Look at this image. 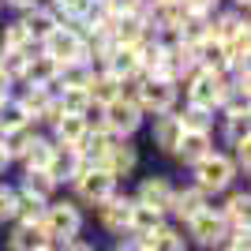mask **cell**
Wrapping results in <instances>:
<instances>
[{"mask_svg": "<svg viewBox=\"0 0 251 251\" xmlns=\"http://www.w3.org/2000/svg\"><path fill=\"white\" fill-rule=\"evenodd\" d=\"M49 232L42 221H8L0 229V251H42Z\"/></svg>", "mask_w": 251, "mask_h": 251, "instance_id": "cell-13", "label": "cell"}, {"mask_svg": "<svg viewBox=\"0 0 251 251\" xmlns=\"http://www.w3.org/2000/svg\"><path fill=\"white\" fill-rule=\"evenodd\" d=\"M11 94H15V83H11L8 75L0 72V101H4V98H11Z\"/></svg>", "mask_w": 251, "mask_h": 251, "instance_id": "cell-43", "label": "cell"}, {"mask_svg": "<svg viewBox=\"0 0 251 251\" xmlns=\"http://www.w3.org/2000/svg\"><path fill=\"white\" fill-rule=\"evenodd\" d=\"M210 23V38L214 42H236V38H251V19L244 8H229V4H221L218 11H210L206 15Z\"/></svg>", "mask_w": 251, "mask_h": 251, "instance_id": "cell-12", "label": "cell"}, {"mask_svg": "<svg viewBox=\"0 0 251 251\" xmlns=\"http://www.w3.org/2000/svg\"><path fill=\"white\" fill-rule=\"evenodd\" d=\"M64 251H98V244L90 236H72V240L64 244Z\"/></svg>", "mask_w": 251, "mask_h": 251, "instance_id": "cell-41", "label": "cell"}, {"mask_svg": "<svg viewBox=\"0 0 251 251\" xmlns=\"http://www.w3.org/2000/svg\"><path fill=\"white\" fill-rule=\"evenodd\" d=\"M180 229H184V236H188V244L195 251H218L221 244H225V236H229V221L221 218V210L210 202L206 210H199V214H195L188 225H180Z\"/></svg>", "mask_w": 251, "mask_h": 251, "instance_id": "cell-6", "label": "cell"}, {"mask_svg": "<svg viewBox=\"0 0 251 251\" xmlns=\"http://www.w3.org/2000/svg\"><path fill=\"white\" fill-rule=\"evenodd\" d=\"M11 173H15V165H11L8 150H4V143H0V180H4V176H11Z\"/></svg>", "mask_w": 251, "mask_h": 251, "instance_id": "cell-42", "label": "cell"}, {"mask_svg": "<svg viewBox=\"0 0 251 251\" xmlns=\"http://www.w3.org/2000/svg\"><path fill=\"white\" fill-rule=\"evenodd\" d=\"M86 131H90V127H86L83 113H79V116H72V113H60V116H56V124H52L49 131H45V135H49L52 143H56V147H79Z\"/></svg>", "mask_w": 251, "mask_h": 251, "instance_id": "cell-22", "label": "cell"}, {"mask_svg": "<svg viewBox=\"0 0 251 251\" xmlns=\"http://www.w3.org/2000/svg\"><path fill=\"white\" fill-rule=\"evenodd\" d=\"M109 38H113V45H143L147 38H154V34L147 30V19L143 15H113V26H109Z\"/></svg>", "mask_w": 251, "mask_h": 251, "instance_id": "cell-20", "label": "cell"}, {"mask_svg": "<svg viewBox=\"0 0 251 251\" xmlns=\"http://www.w3.org/2000/svg\"><path fill=\"white\" fill-rule=\"evenodd\" d=\"M221 4H229V8H244V11L251 8V0H221Z\"/></svg>", "mask_w": 251, "mask_h": 251, "instance_id": "cell-44", "label": "cell"}, {"mask_svg": "<svg viewBox=\"0 0 251 251\" xmlns=\"http://www.w3.org/2000/svg\"><path fill=\"white\" fill-rule=\"evenodd\" d=\"M116 188H124V184H116V180H113V173H109L105 165H86L83 173H79V176H75L72 184H68V195H72V199L79 202V206H83L86 214H90V210H94V206H101V202L109 199V195H113Z\"/></svg>", "mask_w": 251, "mask_h": 251, "instance_id": "cell-3", "label": "cell"}, {"mask_svg": "<svg viewBox=\"0 0 251 251\" xmlns=\"http://www.w3.org/2000/svg\"><path fill=\"white\" fill-rule=\"evenodd\" d=\"M56 105H60V113H72V116H79L90 105V98H86V86H60L56 90Z\"/></svg>", "mask_w": 251, "mask_h": 251, "instance_id": "cell-34", "label": "cell"}, {"mask_svg": "<svg viewBox=\"0 0 251 251\" xmlns=\"http://www.w3.org/2000/svg\"><path fill=\"white\" fill-rule=\"evenodd\" d=\"M42 214H45V202L42 199L19 195V199H15V218H11V221H42Z\"/></svg>", "mask_w": 251, "mask_h": 251, "instance_id": "cell-37", "label": "cell"}, {"mask_svg": "<svg viewBox=\"0 0 251 251\" xmlns=\"http://www.w3.org/2000/svg\"><path fill=\"white\" fill-rule=\"evenodd\" d=\"M15 19L23 23V30L30 34V42H42L45 34L52 30V26H60V19H56V11L45 4V0H38L34 8H26V11H19Z\"/></svg>", "mask_w": 251, "mask_h": 251, "instance_id": "cell-21", "label": "cell"}, {"mask_svg": "<svg viewBox=\"0 0 251 251\" xmlns=\"http://www.w3.org/2000/svg\"><path fill=\"white\" fill-rule=\"evenodd\" d=\"M105 72L116 75L120 83H127V79H139V52L131 49V45H113L109 49V56H105Z\"/></svg>", "mask_w": 251, "mask_h": 251, "instance_id": "cell-23", "label": "cell"}, {"mask_svg": "<svg viewBox=\"0 0 251 251\" xmlns=\"http://www.w3.org/2000/svg\"><path fill=\"white\" fill-rule=\"evenodd\" d=\"M210 206V195L202 188H195L191 180H184L180 184L176 180V191H173V199H169V210H165V218L173 221V225H188L199 210H206Z\"/></svg>", "mask_w": 251, "mask_h": 251, "instance_id": "cell-14", "label": "cell"}, {"mask_svg": "<svg viewBox=\"0 0 251 251\" xmlns=\"http://www.w3.org/2000/svg\"><path fill=\"white\" fill-rule=\"evenodd\" d=\"M143 244H147V251H191V244H188V236H184V229H180V225H173V221L157 225V229L150 232Z\"/></svg>", "mask_w": 251, "mask_h": 251, "instance_id": "cell-28", "label": "cell"}, {"mask_svg": "<svg viewBox=\"0 0 251 251\" xmlns=\"http://www.w3.org/2000/svg\"><path fill=\"white\" fill-rule=\"evenodd\" d=\"M86 98L94 105H109L120 98V79L109 72H90V79H86Z\"/></svg>", "mask_w": 251, "mask_h": 251, "instance_id": "cell-29", "label": "cell"}, {"mask_svg": "<svg viewBox=\"0 0 251 251\" xmlns=\"http://www.w3.org/2000/svg\"><path fill=\"white\" fill-rule=\"evenodd\" d=\"M127 191H131V199H135V202L157 206L161 214H165L169 199H173V191H176V176H173L169 169H139L135 180L127 184Z\"/></svg>", "mask_w": 251, "mask_h": 251, "instance_id": "cell-5", "label": "cell"}, {"mask_svg": "<svg viewBox=\"0 0 251 251\" xmlns=\"http://www.w3.org/2000/svg\"><path fill=\"white\" fill-rule=\"evenodd\" d=\"M218 147V139L210 135V131H180L176 147H173V154H169V161H173V169H180V173H188L199 157H206L210 150Z\"/></svg>", "mask_w": 251, "mask_h": 251, "instance_id": "cell-16", "label": "cell"}, {"mask_svg": "<svg viewBox=\"0 0 251 251\" xmlns=\"http://www.w3.org/2000/svg\"><path fill=\"white\" fill-rule=\"evenodd\" d=\"M49 154H52V139L45 135V131H38V135L30 139V147L23 150V157H19V165H15V169H45Z\"/></svg>", "mask_w": 251, "mask_h": 251, "instance_id": "cell-31", "label": "cell"}, {"mask_svg": "<svg viewBox=\"0 0 251 251\" xmlns=\"http://www.w3.org/2000/svg\"><path fill=\"white\" fill-rule=\"evenodd\" d=\"M210 202L221 210V218L229 221V229H232V225H251V191H248V180L225 188L221 195H214Z\"/></svg>", "mask_w": 251, "mask_h": 251, "instance_id": "cell-17", "label": "cell"}, {"mask_svg": "<svg viewBox=\"0 0 251 251\" xmlns=\"http://www.w3.org/2000/svg\"><path fill=\"white\" fill-rule=\"evenodd\" d=\"M225 154L232 157V165H236V173H240V180H248V173H251V135H244V139H232V143H225Z\"/></svg>", "mask_w": 251, "mask_h": 251, "instance_id": "cell-35", "label": "cell"}, {"mask_svg": "<svg viewBox=\"0 0 251 251\" xmlns=\"http://www.w3.org/2000/svg\"><path fill=\"white\" fill-rule=\"evenodd\" d=\"M42 225L49 236H60V240H72V236H83L86 225H90V214H86L79 202L68 195V191H60V195H52L49 202H45V214H42Z\"/></svg>", "mask_w": 251, "mask_h": 251, "instance_id": "cell-2", "label": "cell"}, {"mask_svg": "<svg viewBox=\"0 0 251 251\" xmlns=\"http://www.w3.org/2000/svg\"><path fill=\"white\" fill-rule=\"evenodd\" d=\"M0 19H4V11H0Z\"/></svg>", "mask_w": 251, "mask_h": 251, "instance_id": "cell-46", "label": "cell"}, {"mask_svg": "<svg viewBox=\"0 0 251 251\" xmlns=\"http://www.w3.org/2000/svg\"><path fill=\"white\" fill-rule=\"evenodd\" d=\"M143 124H147V116L135 105V98H116V101L101 105V127L113 139H139Z\"/></svg>", "mask_w": 251, "mask_h": 251, "instance_id": "cell-7", "label": "cell"}, {"mask_svg": "<svg viewBox=\"0 0 251 251\" xmlns=\"http://www.w3.org/2000/svg\"><path fill=\"white\" fill-rule=\"evenodd\" d=\"M98 251H113V248H98Z\"/></svg>", "mask_w": 251, "mask_h": 251, "instance_id": "cell-45", "label": "cell"}, {"mask_svg": "<svg viewBox=\"0 0 251 251\" xmlns=\"http://www.w3.org/2000/svg\"><path fill=\"white\" fill-rule=\"evenodd\" d=\"M105 169L113 173L116 184H131L135 173L143 169V147H139V139H113V147H109V157H105Z\"/></svg>", "mask_w": 251, "mask_h": 251, "instance_id": "cell-11", "label": "cell"}, {"mask_svg": "<svg viewBox=\"0 0 251 251\" xmlns=\"http://www.w3.org/2000/svg\"><path fill=\"white\" fill-rule=\"evenodd\" d=\"M131 206H135L131 191H127V188H116L113 195L101 202V206L90 210V218H94L98 232H105L109 240H116V236H124V232H127V218H131Z\"/></svg>", "mask_w": 251, "mask_h": 251, "instance_id": "cell-9", "label": "cell"}, {"mask_svg": "<svg viewBox=\"0 0 251 251\" xmlns=\"http://www.w3.org/2000/svg\"><path fill=\"white\" fill-rule=\"evenodd\" d=\"M191 251H195V248H191Z\"/></svg>", "mask_w": 251, "mask_h": 251, "instance_id": "cell-48", "label": "cell"}, {"mask_svg": "<svg viewBox=\"0 0 251 251\" xmlns=\"http://www.w3.org/2000/svg\"><path fill=\"white\" fill-rule=\"evenodd\" d=\"M109 248H113V251H147V244L139 240V236H127V232H124V236H116Z\"/></svg>", "mask_w": 251, "mask_h": 251, "instance_id": "cell-38", "label": "cell"}, {"mask_svg": "<svg viewBox=\"0 0 251 251\" xmlns=\"http://www.w3.org/2000/svg\"><path fill=\"white\" fill-rule=\"evenodd\" d=\"M225 90H229L225 72H202V68H195V72L180 83V101H188V105H206V109H214V113H218L221 101H225Z\"/></svg>", "mask_w": 251, "mask_h": 251, "instance_id": "cell-4", "label": "cell"}, {"mask_svg": "<svg viewBox=\"0 0 251 251\" xmlns=\"http://www.w3.org/2000/svg\"><path fill=\"white\" fill-rule=\"evenodd\" d=\"M83 157H79V150L75 147H56L52 143V154H49V161H45V173L52 176V184L60 191H68V184H72L79 173H83Z\"/></svg>", "mask_w": 251, "mask_h": 251, "instance_id": "cell-18", "label": "cell"}, {"mask_svg": "<svg viewBox=\"0 0 251 251\" xmlns=\"http://www.w3.org/2000/svg\"><path fill=\"white\" fill-rule=\"evenodd\" d=\"M30 45V34L23 30V23L15 15H4L0 19V49H26Z\"/></svg>", "mask_w": 251, "mask_h": 251, "instance_id": "cell-33", "label": "cell"}, {"mask_svg": "<svg viewBox=\"0 0 251 251\" xmlns=\"http://www.w3.org/2000/svg\"><path fill=\"white\" fill-rule=\"evenodd\" d=\"M38 45H42V52L49 56V60H56V64L86 60V38L75 30L72 23H60V26H52V30L45 34Z\"/></svg>", "mask_w": 251, "mask_h": 251, "instance_id": "cell-10", "label": "cell"}, {"mask_svg": "<svg viewBox=\"0 0 251 251\" xmlns=\"http://www.w3.org/2000/svg\"><path fill=\"white\" fill-rule=\"evenodd\" d=\"M218 251H225V248H218Z\"/></svg>", "mask_w": 251, "mask_h": 251, "instance_id": "cell-47", "label": "cell"}, {"mask_svg": "<svg viewBox=\"0 0 251 251\" xmlns=\"http://www.w3.org/2000/svg\"><path fill=\"white\" fill-rule=\"evenodd\" d=\"M143 131H147L150 150H154L157 157H165V161H169V154H173V147H176V139H180L176 109H173V113H154V116H147Z\"/></svg>", "mask_w": 251, "mask_h": 251, "instance_id": "cell-15", "label": "cell"}, {"mask_svg": "<svg viewBox=\"0 0 251 251\" xmlns=\"http://www.w3.org/2000/svg\"><path fill=\"white\" fill-rule=\"evenodd\" d=\"M165 214L157 206H147V202H135L131 206V218H127V236H139V240H147L150 232L157 229V225H165Z\"/></svg>", "mask_w": 251, "mask_h": 251, "instance_id": "cell-27", "label": "cell"}, {"mask_svg": "<svg viewBox=\"0 0 251 251\" xmlns=\"http://www.w3.org/2000/svg\"><path fill=\"white\" fill-rule=\"evenodd\" d=\"M135 105L143 109V116L154 113H173L180 105V86L173 79H157V75H143L135 83Z\"/></svg>", "mask_w": 251, "mask_h": 251, "instance_id": "cell-8", "label": "cell"}, {"mask_svg": "<svg viewBox=\"0 0 251 251\" xmlns=\"http://www.w3.org/2000/svg\"><path fill=\"white\" fill-rule=\"evenodd\" d=\"M176 120H180V131H210V135H214L218 113H214V109H206V105H188V101H180V105H176Z\"/></svg>", "mask_w": 251, "mask_h": 251, "instance_id": "cell-26", "label": "cell"}, {"mask_svg": "<svg viewBox=\"0 0 251 251\" xmlns=\"http://www.w3.org/2000/svg\"><path fill=\"white\" fill-rule=\"evenodd\" d=\"M26 124H34V120H30V113L23 109V101L15 94L4 98V101H0V135H8L15 127H26Z\"/></svg>", "mask_w": 251, "mask_h": 251, "instance_id": "cell-30", "label": "cell"}, {"mask_svg": "<svg viewBox=\"0 0 251 251\" xmlns=\"http://www.w3.org/2000/svg\"><path fill=\"white\" fill-rule=\"evenodd\" d=\"M184 8L195 11V15H210V11L221 8V0H184Z\"/></svg>", "mask_w": 251, "mask_h": 251, "instance_id": "cell-39", "label": "cell"}, {"mask_svg": "<svg viewBox=\"0 0 251 251\" xmlns=\"http://www.w3.org/2000/svg\"><path fill=\"white\" fill-rule=\"evenodd\" d=\"M56 72H60V64H56V60H49L45 52H34L30 60H26V68H23L19 86H49V90H52Z\"/></svg>", "mask_w": 251, "mask_h": 251, "instance_id": "cell-24", "label": "cell"}, {"mask_svg": "<svg viewBox=\"0 0 251 251\" xmlns=\"http://www.w3.org/2000/svg\"><path fill=\"white\" fill-rule=\"evenodd\" d=\"M38 0H0V11L4 15H19V11H26V8H34Z\"/></svg>", "mask_w": 251, "mask_h": 251, "instance_id": "cell-40", "label": "cell"}, {"mask_svg": "<svg viewBox=\"0 0 251 251\" xmlns=\"http://www.w3.org/2000/svg\"><path fill=\"white\" fill-rule=\"evenodd\" d=\"M42 251H45V248H42Z\"/></svg>", "mask_w": 251, "mask_h": 251, "instance_id": "cell-49", "label": "cell"}, {"mask_svg": "<svg viewBox=\"0 0 251 251\" xmlns=\"http://www.w3.org/2000/svg\"><path fill=\"white\" fill-rule=\"evenodd\" d=\"M188 180L195 184V188H202L210 199H214V195H221L225 188L240 184V173H236V165H232V157L225 154V150L214 147L206 157H199V161L188 169Z\"/></svg>", "mask_w": 251, "mask_h": 251, "instance_id": "cell-1", "label": "cell"}, {"mask_svg": "<svg viewBox=\"0 0 251 251\" xmlns=\"http://www.w3.org/2000/svg\"><path fill=\"white\" fill-rule=\"evenodd\" d=\"M210 38V23H206V15H195V11H188L184 15V23L176 26V42H184V45H195L199 42H206Z\"/></svg>", "mask_w": 251, "mask_h": 251, "instance_id": "cell-32", "label": "cell"}, {"mask_svg": "<svg viewBox=\"0 0 251 251\" xmlns=\"http://www.w3.org/2000/svg\"><path fill=\"white\" fill-rule=\"evenodd\" d=\"M11 184H15L19 195H30V199H42V202H49L52 195H60V188L52 184V176L45 169H15Z\"/></svg>", "mask_w": 251, "mask_h": 251, "instance_id": "cell-19", "label": "cell"}, {"mask_svg": "<svg viewBox=\"0 0 251 251\" xmlns=\"http://www.w3.org/2000/svg\"><path fill=\"white\" fill-rule=\"evenodd\" d=\"M15 199H19V191H15L11 176H4V180H0V229L15 218Z\"/></svg>", "mask_w": 251, "mask_h": 251, "instance_id": "cell-36", "label": "cell"}, {"mask_svg": "<svg viewBox=\"0 0 251 251\" xmlns=\"http://www.w3.org/2000/svg\"><path fill=\"white\" fill-rule=\"evenodd\" d=\"M109 147H113V135H109L105 127H90L75 150H79V157H83V165H105Z\"/></svg>", "mask_w": 251, "mask_h": 251, "instance_id": "cell-25", "label": "cell"}]
</instances>
